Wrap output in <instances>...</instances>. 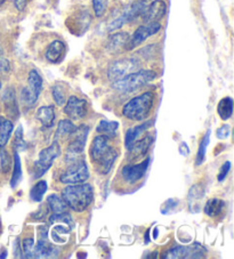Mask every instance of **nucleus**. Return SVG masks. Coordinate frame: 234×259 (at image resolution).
<instances>
[{
  "label": "nucleus",
  "instance_id": "1",
  "mask_svg": "<svg viewBox=\"0 0 234 259\" xmlns=\"http://www.w3.org/2000/svg\"><path fill=\"white\" fill-rule=\"evenodd\" d=\"M62 198L66 203L67 208L75 212L87 210L94 200V192L91 184L79 183V184H69L63 190Z\"/></svg>",
  "mask_w": 234,
  "mask_h": 259
},
{
  "label": "nucleus",
  "instance_id": "2",
  "mask_svg": "<svg viewBox=\"0 0 234 259\" xmlns=\"http://www.w3.org/2000/svg\"><path fill=\"white\" fill-rule=\"evenodd\" d=\"M116 151L109 144V138L98 135L93 140L91 146V159L102 174H107L116 159Z\"/></svg>",
  "mask_w": 234,
  "mask_h": 259
},
{
  "label": "nucleus",
  "instance_id": "3",
  "mask_svg": "<svg viewBox=\"0 0 234 259\" xmlns=\"http://www.w3.org/2000/svg\"><path fill=\"white\" fill-rule=\"evenodd\" d=\"M153 101H154V95L151 92L143 93L142 95L132 98L123 108L124 117L133 121H142L151 113Z\"/></svg>",
  "mask_w": 234,
  "mask_h": 259
},
{
  "label": "nucleus",
  "instance_id": "4",
  "mask_svg": "<svg viewBox=\"0 0 234 259\" xmlns=\"http://www.w3.org/2000/svg\"><path fill=\"white\" fill-rule=\"evenodd\" d=\"M157 74L151 70H138L133 73H129L118 80H114L112 88L119 93H132L145 86L152 80H154Z\"/></svg>",
  "mask_w": 234,
  "mask_h": 259
},
{
  "label": "nucleus",
  "instance_id": "5",
  "mask_svg": "<svg viewBox=\"0 0 234 259\" xmlns=\"http://www.w3.org/2000/svg\"><path fill=\"white\" fill-rule=\"evenodd\" d=\"M89 178V170L87 163L84 160L75 159L70 161V166L60 177L61 183L64 184H79L86 182Z\"/></svg>",
  "mask_w": 234,
  "mask_h": 259
},
{
  "label": "nucleus",
  "instance_id": "6",
  "mask_svg": "<svg viewBox=\"0 0 234 259\" xmlns=\"http://www.w3.org/2000/svg\"><path fill=\"white\" fill-rule=\"evenodd\" d=\"M89 128L85 124L80 127H76L75 131L72 133L70 144L67 146L66 151V161H73L75 159H79L80 155L83 154L85 145H86L87 135Z\"/></svg>",
  "mask_w": 234,
  "mask_h": 259
},
{
  "label": "nucleus",
  "instance_id": "7",
  "mask_svg": "<svg viewBox=\"0 0 234 259\" xmlns=\"http://www.w3.org/2000/svg\"><path fill=\"white\" fill-rule=\"evenodd\" d=\"M61 154V146L58 144L57 141L53 143L51 146L44 149L39 153V158L34 163V171L35 177L43 176L49 168L52 167L53 162L55 161V159Z\"/></svg>",
  "mask_w": 234,
  "mask_h": 259
},
{
  "label": "nucleus",
  "instance_id": "8",
  "mask_svg": "<svg viewBox=\"0 0 234 259\" xmlns=\"http://www.w3.org/2000/svg\"><path fill=\"white\" fill-rule=\"evenodd\" d=\"M145 8H146L145 0H138V2L132 4V5L126 8L123 14L111 22L109 26H107V30H109L110 32H112V31H115V30H119L120 28H123L126 23L135 20L138 16H142L143 12L145 11Z\"/></svg>",
  "mask_w": 234,
  "mask_h": 259
},
{
  "label": "nucleus",
  "instance_id": "9",
  "mask_svg": "<svg viewBox=\"0 0 234 259\" xmlns=\"http://www.w3.org/2000/svg\"><path fill=\"white\" fill-rule=\"evenodd\" d=\"M161 29V24L159 22H151V23H145L136 29L132 37H129L128 42L126 45L127 51H133L145 41L147 38L152 37L155 33H158Z\"/></svg>",
  "mask_w": 234,
  "mask_h": 259
},
{
  "label": "nucleus",
  "instance_id": "10",
  "mask_svg": "<svg viewBox=\"0 0 234 259\" xmlns=\"http://www.w3.org/2000/svg\"><path fill=\"white\" fill-rule=\"evenodd\" d=\"M138 68L139 63L134 59H124L115 61L109 68L107 77H109V79L112 80V81H114V80H118L125 77V75L135 72V71L138 70Z\"/></svg>",
  "mask_w": 234,
  "mask_h": 259
},
{
  "label": "nucleus",
  "instance_id": "11",
  "mask_svg": "<svg viewBox=\"0 0 234 259\" xmlns=\"http://www.w3.org/2000/svg\"><path fill=\"white\" fill-rule=\"evenodd\" d=\"M87 101L84 98L71 96L65 102L64 113L72 120L83 119L87 114Z\"/></svg>",
  "mask_w": 234,
  "mask_h": 259
},
{
  "label": "nucleus",
  "instance_id": "12",
  "mask_svg": "<svg viewBox=\"0 0 234 259\" xmlns=\"http://www.w3.org/2000/svg\"><path fill=\"white\" fill-rule=\"evenodd\" d=\"M205 249L199 243H194L190 247H175L169 250L167 254H165L164 258H202L204 257Z\"/></svg>",
  "mask_w": 234,
  "mask_h": 259
},
{
  "label": "nucleus",
  "instance_id": "13",
  "mask_svg": "<svg viewBox=\"0 0 234 259\" xmlns=\"http://www.w3.org/2000/svg\"><path fill=\"white\" fill-rule=\"evenodd\" d=\"M148 164H150V158L144 160L141 163L127 164V166H125L123 168V176L125 181L129 183V184H134V183L142 180L147 170Z\"/></svg>",
  "mask_w": 234,
  "mask_h": 259
},
{
  "label": "nucleus",
  "instance_id": "14",
  "mask_svg": "<svg viewBox=\"0 0 234 259\" xmlns=\"http://www.w3.org/2000/svg\"><path fill=\"white\" fill-rule=\"evenodd\" d=\"M167 12V5L164 0H154L150 6L145 8L143 12L142 19L144 23H151V22H158L165 16Z\"/></svg>",
  "mask_w": 234,
  "mask_h": 259
},
{
  "label": "nucleus",
  "instance_id": "15",
  "mask_svg": "<svg viewBox=\"0 0 234 259\" xmlns=\"http://www.w3.org/2000/svg\"><path fill=\"white\" fill-rule=\"evenodd\" d=\"M58 250L47 241V231L44 233L43 239L39 240L34 249V258H51L56 257Z\"/></svg>",
  "mask_w": 234,
  "mask_h": 259
},
{
  "label": "nucleus",
  "instance_id": "16",
  "mask_svg": "<svg viewBox=\"0 0 234 259\" xmlns=\"http://www.w3.org/2000/svg\"><path fill=\"white\" fill-rule=\"evenodd\" d=\"M152 124H153V121H146V122H144L142 124H139V126L129 128L127 133H126V136H125V145H126V147H127V149L129 150L130 147L134 145V143L138 141L143 134L145 133L147 129L152 126Z\"/></svg>",
  "mask_w": 234,
  "mask_h": 259
},
{
  "label": "nucleus",
  "instance_id": "17",
  "mask_svg": "<svg viewBox=\"0 0 234 259\" xmlns=\"http://www.w3.org/2000/svg\"><path fill=\"white\" fill-rule=\"evenodd\" d=\"M65 54V45L61 40H54V41L49 45L45 56L48 62L51 63H58L63 59Z\"/></svg>",
  "mask_w": 234,
  "mask_h": 259
},
{
  "label": "nucleus",
  "instance_id": "18",
  "mask_svg": "<svg viewBox=\"0 0 234 259\" xmlns=\"http://www.w3.org/2000/svg\"><path fill=\"white\" fill-rule=\"evenodd\" d=\"M152 142H153V138L151 136L139 138V140L135 142L134 145L129 149V151L132 152L130 155L135 159L144 157V155L146 154V152L148 151V149H150Z\"/></svg>",
  "mask_w": 234,
  "mask_h": 259
},
{
  "label": "nucleus",
  "instance_id": "19",
  "mask_svg": "<svg viewBox=\"0 0 234 259\" xmlns=\"http://www.w3.org/2000/svg\"><path fill=\"white\" fill-rule=\"evenodd\" d=\"M35 117L44 127L48 128L53 126L54 120H55V111H54L53 106H42L38 109Z\"/></svg>",
  "mask_w": 234,
  "mask_h": 259
},
{
  "label": "nucleus",
  "instance_id": "20",
  "mask_svg": "<svg viewBox=\"0 0 234 259\" xmlns=\"http://www.w3.org/2000/svg\"><path fill=\"white\" fill-rule=\"evenodd\" d=\"M28 89L35 97H39L43 91V78L37 70H31L28 77Z\"/></svg>",
  "mask_w": 234,
  "mask_h": 259
},
{
  "label": "nucleus",
  "instance_id": "21",
  "mask_svg": "<svg viewBox=\"0 0 234 259\" xmlns=\"http://www.w3.org/2000/svg\"><path fill=\"white\" fill-rule=\"evenodd\" d=\"M13 129H14V126H13L11 120L0 117V149L6 146L11 138Z\"/></svg>",
  "mask_w": 234,
  "mask_h": 259
},
{
  "label": "nucleus",
  "instance_id": "22",
  "mask_svg": "<svg viewBox=\"0 0 234 259\" xmlns=\"http://www.w3.org/2000/svg\"><path fill=\"white\" fill-rule=\"evenodd\" d=\"M225 208V202L220 199H210L207 201L205 205V213L209 217H217L223 212Z\"/></svg>",
  "mask_w": 234,
  "mask_h": 259
},
{
  "label": "nucleus",
  "instance_id": "23",
  "mask_svg": "<svg viewBox=\"0 0 234 259\" xmlns=\"http://www.w3.org/2000/svg\"><path fill=\"white\" fill-rule=\"evenodd\" d=\"M47 203L54 215H60V213H64L67 210V205L64 200L57 194L49 195L47 198Z\"/></svg>",
  "mask_w": 234,
  "mask_h": 259
},
{
  "label": "nucleus",
  "instance_id": "24",
  "mask_svg": "<svg viewBox=\"0 0 234 259\" xmlns=\"http://www.w3.org/2000/svg\"><path fill=\"white\" fill-rule=\"evenodd\" d=\"M119 123L115 121H107V120H102L96 128V132L102 136H105L106 138H113L115 137V132L118 129Z\"/></svg>",
  "mask_w": 234,
  "mask_h": 259
},
{
  "label": "nucleus",
  "instance_id": "25",
  "mask_svg": "<svg viewBox=\"0 0 234 259\" xmlns=\"http://www.w3.org/2000/svg\"><path fill=\"white\" fill-rule=\"evenodd\" d=\"M217 112L222 120H227L233 113V100L231 97H224L217 105Z\"/></svg>",
  "mask_w": 234,
  "mask_h": 259
},
{
  "label": "nucleus",
  "instance_id": "26",
  "mask_svg": "<svg viewBox=\"0 0 234 259\" xmlns=\"http://www.w3.org/2000/svg\"><path fill=\"white\" fill-rule=\"evenodd\" d=\"M75 128L76 127L74 126L73 122H71L70 120H61V121L58 122V126L55 133V141H57L60 137H70L72 135V133L75 131Z\"/></svg>",
  "mask_w": 234,
  "mask_h": 259
},
{
  "label": "nucleus",
  "instance_id": "27",
  "mask_svg": "<svg viewBox=\"0 0 234 259\" xmlns=\"http://www.w3.org/2000/svg\"><path fill=\"white\" fill-rule=\"evenodd\" d=\"M129 35L126 32H121V33H115L113 35H111L109 39V47L111 51H118L121 47H126V45L128 42Z\"/></svg>",
  "mask_w": 234,
  "mask_h": 259
},
{
  "label": "nucleus",
  "instance_id": "28",
  "mask_svg": "<svg viewBox=\"0 0 234 259\" xmlns=\"http://www.w3.org/2000/svg\"><path fill=\"white\" fill-rule=\"evenodd\" d=\"M21 180H22L21 159H20L19 153H17V152H14V170H13V175L11 180L12 189H15V187L20 184Z\"/></svg>",
  "mask_w": 234,
  "mask_h": 259
},
{
  "label": "nucleus",
  "instance_id": "29",
  "mask_svg": "<svg viewBox=\"0 0 234 259\" xmlns=\"http://www.w3.org/2000/svg\"><path fill=\"white\" fill-rule=\"evenodd\" d=\"M47 191V183L45 181H39L30 191V198L34 202H40L43 200L45 193Z\"/></svg>",
  "mask_w": 234,
  "mask_h": 259
},
{
  "label": "nucleus",
  "instance_id": "30",
  "mask_svg": "<svg viewBox=\"0 0 234 259\" xmlns=\"http://www.w3.org/2000/svg\"><path fill=\"white\" fill-rule=\"evenodd\" d=\"M209 137H210V131L207 132V134L204 136V138L201 140L199 150H198V153H197V159H196L197 166H200V164L205 162L207 146H208V143H209Z\"/></svg>",
  "mask_w": 234,
  "mask_h": 259
},
{
  "label": "nucleus",
  "instance_id": "31",
  "mask_svg": "<svg viewBox=\"0 0 234 259\" xmlns=\"http://www.w3.org/2000/svg\"><path fill=\"white\" fill-rule=\"evenodd\" d=\"M52 94H53L54 101H55V103L58 106L65 104L67 98H66L65 89L62 88V83L54 84V87L52 89Z\"/></svg>",
  "mask_w": 234,
  "mask_h": 259
},
{
  "label": "nucleus",
  "instance_id": "32",
  "mask_svg": "<svg viewBox=\"0 0 234 259\" xmlns=\"http://www.w3.org/2000/svg\"><path fill=\"white\" fill-rule=\"evenodd\" d=\"M23 248V256L24 258H34V242L33 239H25L22 244Z\"/></svg>",
  "mask_w": 234,
  "mask_h": 259
},
{
  "label": "nucleus",
  "instance_id": "33",
  "mask_svg": "<svg viewBox=\"0 0 234 259\" xmlns=\"http://www.w3.org/2000/svg\"><path fill=\"white\" fill-rule=\"evenodd\" d=\"M11 158L8 155L6 150H2L0 152V167H2L3 172H8L11 169Z\"/></svg>",
  "mask_w": 234,
  "mask_h": 259
},
{
  "label": "nucleus",
  "instance_id": "34",
  "mask_svg": "<svg viewBox=\"0 0 234 259\" xmlns=\"http://www.w3.org/2000/svg\"><path fill=\"white\" fill-rule=\"evenodd\" d=\"M14 149L17 151H23L25 149V142L23 140V129L20 126L15 133Z\"/></svg>",
  "mask_w": 234,
  "mask_h": 259
},
{
  "label": "nucleus",
  "instance_id": "35",
  "mask_svg": "<svg viewBox=\"0 0 234 259\" xmlns=\"http://www.w3.org/2000/svg\"><path fill=\"white\" fill-rule=\"evenodd\" d=\"M107 2H109V0H93L94 12H95V15L97 17H101L104 15L106 6H107Z\"/></svg>",
  "mask_w": 234,
  "mask_h": 259
},
{
  "label": "nucleus",
  "instance_id": "36",
  "mask_svg": "<svg viewBox=\"0 0 234 259\" xmlns=\"http://www.w3.org/2000/svg\"><path fill=\"white\" fill-rule=\"evenodd\" d=\"M229 169H231V163L229 162H225L223 166H222V168H220V170H219V174H218V181L219 182H223L225 178H226V176H227V174H228V171H229Z\"/></svg>",
  "mask_w": 234,
  "mask_h": 259
},
{
  "label": "nucleus",
  "instance_id": "37",
  "mask_svg": "<svg viewBox=\"0 0 234 259\" xmlns=\"http://www.w3.org/2000/svg\"><path fill=\"white\" fill-rule=\"evenodd\" d=\"M229 133H231V128H229L228 124H224L217 131V137L220 140H225L229 136Z\"/></svg>",
  "mask_w": 234,
  "mask_h": 259
},
{
  "label": "nucleus",
  "instance_id": "38",
  "mask_svg": "<svg viewBox=\"0 0 234 259\" xmlns=\"http://www.w3.org/2000/svg\"><path fill=\"white\" fill-rule=\"evenodd\" d=\"M26 4H28V0H14V5L19 11H24L26 7Z\"/></svg>",
  "mask_w": 234,
  "mask_h": 259
},
{
  "label": "nucleus",
  "instance_id": "39",
  "mask_svg": "<svg viewBox=\"0 0 234 259\" xmlns=\"http://www.w3.org/2000/svg\"><path fill=\"white\" fill-rule=\"evenodd\" d=\"M179 152H182L184 155H186L187 153H190V150H188V147H187V145L185 144V143H182V145L179 146Z\"/></svg>",
  "mask_w": 234,
  "mask_h": 259
},
{
  "label": "nucleus",
  "instance_id": "40",
  "mask_svg": "<svg viewBox=\"0 0 234 259\" xmlns=\"http://www.w3.org/2000/svg\"><path fill=\"white\" fill-rule=\"evenodd\" d=\"M148 233H150V230H147V231H146V233H145V239H146V240H145V242H146V243L148 242Z\"/></svg>",
  "mask_w": 234,
  "mask_h": 259
},
{
  "label": "nucleus",
  "instance_id": "41",
  "mask_svg": "<svg viewBox=\"0 0 234 259\" xmlns=\"http://www.w3.org/2000/svg\"><path fill=\"white\" fill-rule=\"evenodd\" d=\"M7 257V252H3V254H0V258H5Z\"/></svg>",
  "mask_w": 234,
  "mask_h": 259
},
{
  "label": "nucleus",
  "instance_id": "42",
  "mask_svg": "<svg viewBox=\"0 0 234 259\" xmlns=\"http://www.w3.org/2000/svg\"><path fill=\"white\" fill-rule=\"evenodd\" d=\"M4 3H5V0H0V6H2Z\"/></svg>",
  "mask_w": 234,
  "mask_h": 259
},
{
  "label": "nucleus",
  "instance_id": "43",
  "mask_svg": "<svg viewBox=\"0 0 234 259\" xmlns=\"http://www.w3.org/2000/svg\"><path fill=\"white\" fill-rule=\"evenodd\" d=\"M0 88H2V83H0Z\"/></svg>",
  "mask_w": 234,
  "mask_h": 259
},
{
  "label": "nucleus",
  "instance_id": "44",
  "mask_svg": "<svg viewBox=\"0 0 234 259\" xmlns=\"http://www.w3.org/2000/svg\"><path fill=\"white\" fill-rule=\"evenodd\" d=\"M0 55H2V51H0Z\"/></svg>",
  "mask_w": 234,
  "mask_h": 259
}]
</instances>
